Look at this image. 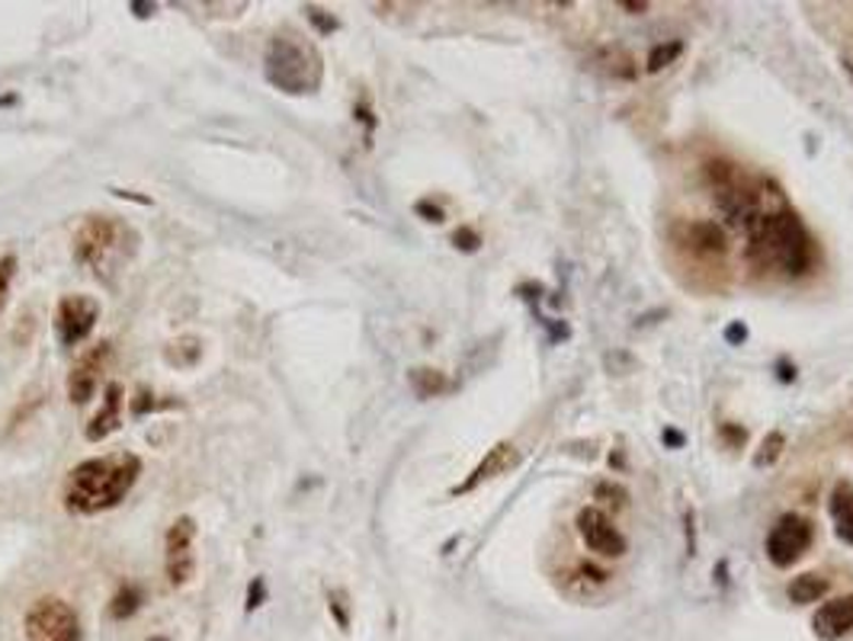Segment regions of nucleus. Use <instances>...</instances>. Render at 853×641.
I'll return each mask as SVG.
<instances>
[{"mask_svg":"<svg viewBox=\"0 0 853 641\" xmlns=\"http://www.w3.org/2000/svg\"><path fill=\"white\" fill-rule=\"evenodd\" d=\"M141 471L138 456L132 453H113L103 459H87L71 471L68 488H65V504L75 513H100L116 507L135 484Z\"/></svg>","mask_w":853,"mask_h":641,"instance_id":"f257e3e1","label":"nucleus"},{"mask_svg":"<svg viewBox=\"0 0 853 641\" xmlns=\"http://www.w3.org/2000/svg\"><path fill=\"white\" fill-rule=\"evenodd\" d=\"M748 234H751L748 254H754L761 263L783 266L793 276L809 266V238L793 213L758 215V218H751Z\"/></svg>","mask_w":853,"mask_h":641,"instance_id":"f03ea898","label":"nucleus"},{"mask_svg":"<svg viewBox=\"0 0 853 641\" xmlns=\"http://www.w3.org/2000/svg\"><path fill=\"white\" fill-rule=\"evenodd\" d=\"M266 78L283 93H311L321 84V55L299 33H283L266 48Z\"/></svg>","mask_w":853,"mask_h":641,"instance_id":"7ed1b4c3","label":"nucleus"},{"mask_svg":"<svg viewBox=\"0 0 853 641\" xmlns=\"http://www.w3.org/2000/svg\"><path fill=\"white\" fill-rule=\"evenodd\" d=\"M126 225L110 215H90L75 234V256L96 276H110L126 256Z\"/></svg>","mask_w":853,"mask_h":641,"instance_id":"20e7f679","label":"nucleus"},{"mask_svg":"<svg viewBox=\"0 0 853 641\" xmlns=\"http://www.w3.org/2000/svg\"><path fill=\"white\" fill-rule=\"evenodd\" d=\"M26 639L30 641H81L78 613L58 597H45L33 603L26 613Z\"/></svg>","mask_w":853,"mask_h":641,"instance_id":"39448f33","label":"nucleus"},{"mask_svg":"<svg viewBox=\"0 0 853 641\" xmlns=\"http://www.w3.org/2000/svg\"><path fill=\"white\" fill-rule=\"evenodd\" d=\"M811 523L799 513H783L767 536V558L776 568H793L809 552Z\"/></svg>","mask_w":853,"mask_h":641,"instance_id":"423d86ee","label":"nucleus"},{"mask_svg":"<svg viewBox=\"0 0 853 641\" xmlns=\"http://www.w3.org/2000/svg\"><path fill=\"white\" fill-rule=\"evenodd\" d=\"M193 542H196V523L190 516L173 519L168 539H164V571H168V581L173 587H183L196 571Z\"/></svg>","mask_w":853,"mask_h":641,"instance_id":"0eeeda50","label":"nucleus"},{"mask_svg":"<svg viewBox=\"0 0 853 641\" xmlns=\"http://www.w3.org/2000/svg\"><path fill=\"white\" fill-rule=\"evenodd\" d=\"M96 318H100V301L96 299H90V296H68V299H61L58 314H55V328H58L61 343L65 346H78L93 331Z\"/></svg>","mask_w":853,"mask_h":641,"instance_id":"6e6552de","label":"nucleus"},{"mask_svg":"<svg viewBox=\"0 0 853 641\" xmlns=\"http://www.w3.org/2000/svg\"><path fill=\"white\" fill-rule=\"evenodd\" d=\"M578 533L584 539V546L591 552H598L603 558H619L626 552V539L623 533L610 523V516L598 507H584L578 513Z\"/></svg>","mask_w":853,"mask_h":641,"instance_id":"1a4fd4ad","label":"nucleus"},{"mask_svg":"<svg viewBox=\"0 0 853 641\" xmlns=\"http://www.w3.org/2000/svg\"><path fill=\"white\" fill-rule=\"evenodd\" d=\"M106 359H110V343H96L93 350H87L84 356L75 363V369H71V376H68V398L75 401V404H87L90 398H93V391H96V385H100V376H103V369H106Z\"/></svg>","mask_w":853,"mask_h":641,"instance_id":"9d476101","label":"nucleus"},{"mask_svg":"<svg viewBox=\"0 0 853 641\" xmlns=\"http://www.w3.org/2000/svg\"><path fill=\"white\" fill-rule=\"evenodd\" d=\"M811 626H815V632H818L821 639H841V636L853 632V594L824 603V606L815 613Z\"/></svg>","mask_w":853,"mask_h":641,"instance_id":"9b49d317","label":"nucleus"},{"mask_svg":"<svg viewBox=\"0 0 853 641\" xmlns=\"http://www.w3.org/2000/svg\"><path fill=\"white\" fill-rule=\"evenodd\" d=\"M831 519H834V533L841 542L853 546V484L851 481H838L831 491Z\"/></svg>","mask_w":853,"mask_h":641,"instance_id":"f8f14e48","label":"nucleus"},{"mask_svg":"<svg viewBox=\"0 0 853 641\" xmlns=\"http://www.w3.org/2000/svg\"><path fill=\"white\" fill-rule=\"evenodd\" d=\"M120 411H123V388L120 385H110L106 388V404L103 411L93 417V424L87 427V439H103L110 436L113 430L120 427Z\"/></svg>","mask_w":853,"mask_h":641,"instance_id":"ddd939ff","label":"nucleus"},{"mask_svg":"<svg viewBox=\"0 0 853 641\" xmlns=\"http://www.w3.org/2000/svg\"><path fill=\"white\" fill-rule=\"evenodd\" d=\"M511 462H513V446H508V443H501V446H494L491 453H488V459L478 466V469L471 471V478L459 488V491H469V488H475V484H481L485 478H491V474H501L504 469H511Z\"/></svg>","mask_w":853,"mask_h":641,"instance_id":"4468645a","label":"nucleus"},{"mask_svg":"<svg viewBox=\"0 0 853 641\" xmlns=\"http://www.w3.org/2000/svg\"><path fill=\"white\" fill-rule=\"evenodd\" d=\"M824 594H828V577H821V574H799L786 587V597L793 599V603H799V606L818 603Z\"/></svg>","mask_w":853,"mask_h":641,"instance_id":"2eb2a0df","label":"nucleus"},{"mask_svg":"<svg viewBox=\"0 0 853 641\" xmlns=\"http://www.w3.org/2000/svg\"><path fill=\"white\" fill-rule=\"evenodd\" d=\"M693 244H696L700 251L719 254V251H726V234H723V228L713 225V221H706V225H693Z\"/></svg>","mask_w":853,"mask_h":641,"instance_id":"dca6fc26","label":"nucleus"},{"mask_svg":"<svg viewBox=\"0 0 853 641\" xmlns=\"http://www.w3.org/2000/svg\"><path fill=\"white\" fill-rule=\"evenodd\" d=\"M138 603H141L138 591H135V587H123V591L116 594V599H113V606H110V616H113V619H128V616L138 609Z\"/></svg>","mask_w":853,"mask_h":641,"instance_id":"f3484780","label":"nucleus"},{"mask_svg":"<svg viewBox=\"0 0 853 641\" xmlns=\"http://www.w3.org/2000/svg\"><path fill=\"white\" fill-rule=\"evenodd\" d=\"M678 55H681V43H661L658 48H651V55H648V71H661V68L674 65Z\"/></svg>","mask_w":853,"mask_h":641,"instance_id":"a211bd4d","label":"nucleus"},{"mask_svg":"<svg viewBox=\"0 0 853 641\" xmlns=\"http://www.w3.org/2000/svg\"><path fill=\"white\" fill-rule=\"evenodd\" d=\"M411 382H414V388H418L424 398H430V394H436V391L446 388V379H443L440 373H433V369H414Z\"/></svg>","mask_w":853,"mask_h":641,"instance_id":"6ab92c4d","label":"nucleus"},{"mask_svg":"<svg viewBox=\"0 0 853 641\" xmlns=\"http://www.w3.org/2000/svg\"><path fill=\"white\" fill-rule=\"evenodd\" d=\"M13 270H16V256H3L0 260V311L10 296V283H13Z\"/></svg>","mask_w":853,"mask_h":641,"instance_id":"aec40b11","label":"nucleus"},{"mask_svg":"<svg viewBox=\"0 0 853 641\" xmlns=\"http://www.w3.org/2000/svg\"><path fill=\"white\" fill-rule=\"evenodd\" d=\"M761 449H764V453H758V456H754V462H758V466H770V462L780 456V449H783V433H770Z\"/></svg>","mask_w":853,"mask_h":641,"instance_id":"412c9836","label":"nucleus"},{"mask_svg":"<svg viewBox=\"0 0 853 641\" xmlns=\"http://www.w3.org/2000/svg\"><path fill=\"white\" fill-rule=\"evenodd\" d=\"M453 241H456V248H463V251H475V248H478V234H475V231H466V228L456 231Z\"/></svg>","mask_w":853,"mask_h":641,"instance_id":"4be33fe9","label":"nucleus"},{"mask_svg":"<svg viewBox=\"0 0 853 641\" xmlns=\"http://www.w3.org/2000/svg\"><path fill=\"white\" fill-rule=\"evenodd\" d=\"M260 599H263V581L251 584V594H248V609H257V606H260Z\"/></svg>","mask_w":853,"mask_h":641,"instance_id":"5701e85b","label":"nucleus"},{"mask_svg":"<svg viewBox=\"0 0 853 641\" xmlns=\"http://www.w3.org/2000/svg\"><path fill=\"white\" fill-rule=\"evenodd\" d=\"M331 609L338 613V626H341V629H346V626H350V619H346V609H343V606H341V599H338V594L331 597Z\"/></svg>","mask_w":853,"mask_h":641,"instance_id":"b1692460","label":"nucleus"},{"mask_svg":"<svg viewBox=\"0 0 853 641\" xmlns=\"http://www.w3.org/2000/svg\"><path fill=\"white\" fill-rule=\"evenodd\" d=\"M619 7H623V10H633V13H641V10H648V3H633V0H619Z\"/></svg>","mask_w":853,"mask_h":641,"instance_id":"393cba45","label":"nucleus"},{"mask_svg":"<svg viewBox=\"0 0 853 641\" xmlns=\"http://www.w3.org/2000/svg\"><path fill=\"white\" fill-rule=\"evenodd\" d=\"M664 439H668V443H683L681 433H671V430H668V433H664Z\"/></svg>","mask_w":853,"mask_h":641,"instance_id":"a878e982","label":"nucleus"},{"mask_svg":"<svg viewBox=\"0 0 853 641\" xmlns=\"http://www.w3.org/2000/svg\"><path fill=\"white\" fill-rule=\"evenodd\" d=\"M148 641H171V639H164V636H155V639H148Z\"/></svg>","mask_w":853,"mask_h":641,"instance_id":"bb28decb","label":"nucleus"}]
</instances>
